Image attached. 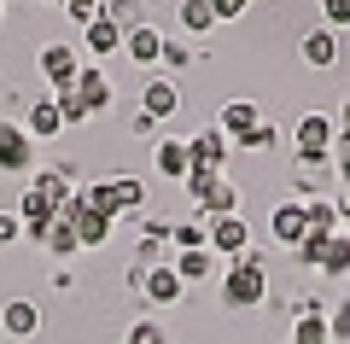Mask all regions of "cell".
<instances>
[{"instance_id": "obj_1", "label": "cell", "mask_w": 350, "mask_h": 344, "mask_svg": "<svg viewBox=\"0 0 350 344\" xmlns=\"http://www.w3.org/2000/svg\"><path fill=\"white\" fill-rule=\"evenodd\" d=\"M292 146H298V163H333L338 123L327 117V111H304L298 129H292Z\"/></svg>"}, {"instance_id": "obj_2", "label": "cell", "mask_w": 350, "mask_h": 344, "mask_svg": "<svg viewBox=\"0 0 350 344\" xmlns=\"http://www.w3.org/2000/svg\"><path fill=\"white\" fill-rule=\"evenodd\" d=\"M262 292H269V274H262V257H239V263H228V274H222V304H234V309H251V304H262Z\"/></svg>"}, {"instance_id": "obj_3", "label": "cell", "mask_w": 350, "mask_h": 344, "mask_svg": "<svg viewBox=\"0 0 350 344\" xmlns=\"http://www.w3.org/2000/svg\"><path fill=\"white\" fill-rule=\"evenodd\" d=\"M88 210H100V216H117V210H140V198H146V187L135 181V175H117V181H94L82 187Z\"/></svg>"}, {"instance_id": "obj_4", "label": "cell", "mask_w": 350, "mask_h": 344, "mask_svg": "<svg viewBox=\"0 0 350 344\" xmlns=\"http://www.w3.org/2000/svg\"><path fill=\"white\" fill-rule=\"evenodd\" d=\"M204 246L239 263V257L251 251V222L239 216V210H228V216H211V228H204Z\"/></svg>"}, {"instance_id": "obj_5", "label": "cell", "mask_w": 350, "mask_h": 344, "mask_svg": "<svg viewBox=\"0 0 350 344\" xmlns=\"http://www.w3.org/2000/svg\"><path fill=\"white\" fill-rule=\"evenodd\" d=\"M187 187H193V204H199V216H228V210H239L234 181H222V175H187Z\"/></svg>"}, {"instance_id": "obj_6", "label": "cell", "mask_w": 350, "mask_h": 344, "mask_svg": "<svg viewBox=\"0 0 350 344\" xmlns=\"http://www.w3.org/2000/svg\"><path fill=\"white\" fill-rule=\"evenodd\" d=\"M222 158H228V135H222V129H199V135L187 140L193 175H222Z\"/></svg>"}, {"instance_id": "obj_7", "label": "cell", "mask_w": 350, "mask_h": 344, "mask_svg": "<svg viewBox=\"0 0 350 344\" xmlns=\"http://www.w3.org/2000/svg\"><path fill=\"white\" fill-rule=\"evenodd\" d=\"M175 105H181V88L170 76H146V88H140V117L146 123H163V117H175Z\"/></svg>"}, {"instance_id": "obj_8", "label": "cell", "mask_w": 350, "mask_h": 344, "mask_svg": "<svg viewBox=\"0 0 350 344\" xmlns=\"http://www.w3.org/2000/svg\"><path fill=\"white\" fill-rule=\"evenodd\" d=\"M262 123H269V117L257 111V99H228V105H222V117H216V129H222L228 140H251Z\"/></svg>"}, {"instance_id": "obj_9", "label": "cell", "mask_w": 350, "mask_h": 344, "mask_svg": "<svg viewBox=\"0 0 350 344\" xmlns=\"http://www.w3.org/2000/svg\"><path fill=\"white\" fill-rule=\"evenodd\" d=\"M29 163H36V140H29L12 117H0V170L12 175V170H29Z\"/></svg>"}, {"instance_id": "obj_10", "label": "cell", "mask_w": 350, "mask_h": 344, "mask_svg": "<svg viewBox=\"0 0 350 344\" xmlns=\"http://www.w3.org/2000/svg\"><path fill=\"white\" fill-rule=\"evenodd\" d=\"M41 76H47L53 88H76V76H82V64H76V47H64V41H53V47H41Z\"/></svg>"}, {"instance_id": "obj_11", "label": "cell", "mask_w": 350, "mask_h": 344, "mask_svg": "<svg viewBox=\"0 0 350 344\" xmlns=\"http://www.w3.org/2000/svg\"><path fill=\"white\" fill-rule=\"evenodd\" d=\"M269 228H275L280 246H304V239H310V216H304V198H286V204H275Z\"/></svg>"}, {"instance_id": "obj_12", "label": "cell", "mask_w": 350, "mask_h": 344, "mask_svg": "<svg viewBox=\"0 0 350 344\" xmlns=\"http://www.w3.org/2000/svg\"><path fill=\"white\" fill-rule=\"evenodd\" d=\"M292 344H333V327H327V309L315 297H304L298 321H292Z\"/></svg>"}, {"instance_id": "obj_13", "label": "cell", "mask_w": 350, "mask_h": 344, "mask_svg": "<svg viewBox=\"0 0 350 344\" xmlns=\"http://www.w3.org/2000/svg\"><path fill=\"white\" fill-rule=\"evenodd\" d=\"M298 53H304V64H310V70H333L338 64V29H310V36L298 41Z\"/></svg>"}, {"instance_id": "obj_14", "label": "cell", "mask_w": 350, "mask_h": 344, "mask_svg": "<svg viewBox=\"0 0 350 344\" xmlns=\"http://www.w3.org/2000/svg\"><path fill=\"white\" fill-rule=\"evenodd\" d=\"M18 222H24V234H36V239H47V228L59 222V204H47V198L29 187L24 198H18Z\"/></svg>"}, {"instance_id": "obj_15", "label": "cell", "mask_w": 350, "mask_h": 344, "mask_svg": "<svg viewBox=\"0 0 350 344\" xmlns=\"http://www.w3.org/2000/svg\"><path fill=\"white\" fill-rule=\"evenodd\" d=\"M140 292H146L152 304H175V297H181V274H175V263H146Z\"/></svg>"}, {"instance_id": "obj_16", "label": "cell", "mask_w": 350, "mask_h": 344, "mask_svg": "<svg viewBox=\"0 0 350 344\" xmlns=\"http://www.w3.org/2000/svg\"><path fill=\"white\" fill-rule=\"evenodd\" d=\"M0 327L12 332V339H29V332L41 327V309L29 304V297H6V304H0Z\"/></svg>"}, {"instance_id": "obj_17", "label": "cell", "mask_w": 350, "mask_h": 344, "mask_svg": "<svg viewBox=\"0 0 350 344\" xmlns=\"http://www.w3.org/2000/svg\"><path fill=\"white\" fill-rule=\"evenodd\" d=\"M82 41H88L94 53H117V47H123V24L100 6V12H94V24H82Z\"/></svg>"}, {"instance_id": "obj_18", "label": "cell", "mask_w": 350, "mask_h": 344, "mask_svg": "<svg viewBox=\"0 0 350 344\" xmlns=\"http://www.w3.org/2000/svg\"><path fill=\"white\" fill-rule=\"evenodd\" d=\"M76 99H82V111H105L111 105V76L105 70H82L76 76Z\"/></svg>"}, {"instance_id": "obj_19", "label": "cell", "mask_w": 350, "mask_h": 344, "mask_svg": "<svg viewBox=\"0 0 350 344\" xmlns=\"http://www.w3.org/2000/svg\"><path fill=\"white\" fill-rule=\"evenodd\" d=\"M123 47H129V59H135V64H158V59H163V36H158L152 24L129 29V36H123Z\"/></svg>"}, {"instance_id": "obj_20", "label": "cell", "mask_w": 350, "mask_h": 344, "mask_svg": "<svg viewBox=\"0 0 350 344\" xmlns=\"http://www.w3.org/2000/svg\"><path fill=\"white\" fill-rule=\"evenodd\" d=\"M175 274H181V286L187 280H211L216 274V251L204 246V251H175Z\"/></svg>"}, {"instance_id": "obj_21", "label": "cell", "mask_w": 350, "mask_h": 344, "mask_svg": "<svg viewBox=\"0 0 350 344\" xmlns=\"http://www.w3.org/2000/svg\"><path fill=\"white\" fill-rule=\"evenodd\" d=\"M64 129V117H59V99H41L36 111H29V123H24V135L29 140H53Z\"/></svg>"}, {"instance_id": "obj_22", "label": "cell", "mask_w": 350, "mask_h": 344, "mask_svg": "<svg viewBox=\"0 0 350 344\" xmlns=\"http://www.w3.org/2000/svg\"><path fill=\"white\" fill-rule=\"evenodd\" d=\"M158 175H170V181H187V175H193L187 140H163V146H158Z\"/></svg>"}, {"instance_id": "obj_23", "label": "cell", "mask_w": 350, "mask_h": 344, "mask_svg": "<svg viewBox=\"0 0 350 344\" xmlns=\"http://www.w3.org/2000/svg\"><path fill=\"white\" fill-rule=\"evenodd\" d=\"M321 274H350V234L338 228L333 239H327V251H321V263H315Z\"/></svg>"}, {"instance_id": "obj_24", "label": "cell", "mask_w": 350, "mask_h": 344, "mask_svg": "<svg viewBox=\"0 0 350 344\" xmlns=\"http://www.w3.org/2000/svg\"><path fill=\"white\" fill-rule=\"evenodd\" d=\"M222 18L211 12V0H181V29L187 36H204V29H216Z\"/></svg>"}, {"instance_id": "obj_25", "label": "cell", "mask_w": 350, "mask_h": 344, "mask_svg": "<svg viewBox=\"0 0 350 344\" xmlns=\"http://www.w3.org/2000/svg\"><path fill=\"white\" fill-rule=\"evenodd\" d=\"M304 216H310V234H338V204L333 198H304Z\"/></svg>"}, {"instance_id": "obj_26", "label": "cell", "mask_w": 350, "mask_h": 344, "mask_svg": "<svg viewBox=\"0 0 350 344\" xmlns=\"http://www.w3.org/2000/svg\"><path fill=\"white\" fill-rule=\"evenodd\" d=\"M41 246H47L53 251V257H70V251H82V239H76V228H70V222H53V228H47V239H41Z\"/></svg>"}, {"instance_id": "obj_27", "label": "cell", "mask_w": 350, "mask_h": 344, "mask_svg": "<svg viewBox=\"0 0 350 344\" xmlns=\"http://www.w3.org/2000/svg\"><path fill=\"white\" fill-rule=\"evenodd\" d=\"M170 239H175L181 251H204V222H175Z\"/></svg>"}, {"instance_id": "obj_28", "label": "cell", "mask_w": 350, "mask_h": 344, "mask_svg": "<svg viewBox=\"0 0 350 344\" xmlns=\"http://www.w3.org/2000/svg\"><path fill=\"white\" fill-rule=\"evenodd\" d=\"M105 12H111L117 24H123V36H129V29H140V24H146V18H140V0H105Z\"/></svg>"}, {"instance_id": "obj_29", "label": "cell", "mask_w": 350, "mask_h": 344, "mask_svg": "<svg viewBox=\"0 0 350 344\" xmlns=\"http://www.w3.org/2000/svg\"><path fill=\"white\" fill-rule=\"evenodd\" d=\"M129 344H170V332H163L158 321H135V327H129Z\"/></svg>"}, {"instance_id": "obj_30", "label": "cell", "mask_w": 350, "mask_h": 344, "mask_svg": "<svg viewBox=\"0 0 350 344\" xmlns=\"http://www.w3.org/2000/svg\"><path fill=\"white\" fill-rule=\"evenodd\" d=\"M327 6V29H345L350 24V0H321Z\"/></svg>"}, {"instance_id": "obj_31", "label": "cell", "mask_w": 350, "mask_h": 344, "mask_svg": "<svg viewBox=\"0 0 350 344\" xmlns=\"http://www.w3.org/2000/svg\"><path fill=\"white\" fill-rule=\"evenodd\" d=\"M18 234H24V222H18V210H0V246H12Z\"/></svg>"}, {"instance_id": "obj_32", "label": "cell", "mask_w": 350, "mask_h": 344, "mask_svg": "<svg viewBox=\"0 0 350 344\" xmlns=\"http://www.w3.org/2000/svg\"><path fill=\"white\" fill-rule=\"evenodd\" d=\"M327 327H333V339H350V297L333 309V315H327Z\"/></svg>"}, {"instance_id": "obj_33", "label": "cell", "mask_w": 350, "mask_h": 344, "mask_svg": "<svg viewBox=\"0 0 350 344\" xmlns=\"http://www.w3.org/2000/svg\"><path fill=\"white\" fill-rule=\"evenodd\" d=\"M333 158H338V181L350 187V140H345V135H338V146H333Z\"/></svg>"}, {"instance_id": "obj_34", "label": "cell", "mask_w": 350, "mask_h": 344, "mask_svg": "<svg viewBox=\"0 0 350 344\" xmlns=\"http://www.w3.org/2000/svg\"><path fill=\"white\" fill-rule=\"evenodd\" d=\"M245 6H251V0H211V12H216V18H239Z\"/></svg>"}, {"instance_id": "obj_35", "label": "cell", "mask_w": 350, "mask_h": 344, "mask_svg": "<svg viewBox=\"0 0 350 344\" xmlns=\"http://www.w3.org/2000/svg\"><path fill=\"white\" fill-rule=\"evenodd\" d=\"M245 146H251V152H262V146H275V123H262V129H257V135H251V140H245Z\"/></svg>"}, {"instance_id": "obj_36", "label": "cell", "mask_w": 350, "mask_h": 344, "mask_svg": "<svg viewBox=\"0 0 350 344\" xmlns=\"http://www.w3.org/2000/svg\"><path fill=\"white\" fill-rule=\"evenodd\" d=\"M338 228H345V234H350V193L338 198Z\"/></svg>"}, {"instance_id": "obj_37", "label": "cell", "mask_w": 350, "mask_h": 344, "mask_svg": "<svg viewBox=\"0 0 350 344\" xmlns=\"http://www.w3.org/2000/svg\"><path fill=\"white\" fill-rule=\"evenodd\" d=\"M338 135L350 140V99H345V111H338Z\"/></svg>"}, {"instance_id": "obj_38", "label": "cell", "mask_w": 350, "mask_h": 344, "mask_svg": "<svg viewBox=\"0 0 350 344\" xmlns=\"http://www.w3.org/2000/svg\"><path fill=\"white\" fill-rule=\"evenodd\" d=\"M82 6H100V0H82Z\"/></svg>"}, {"instance_id": "obj_39", "label": "cell", "mask_w": 350, "mask_h": 344, "mask_svg": "<svg viewBox=\"0 0 350 344\" xmlns=\"http://www.w3.org/2000/svg\"><path fill=\"white\" fill-rule=\"evenodd\" d=\"M0 332H6V327H0Z\"/></svg>"}]
</instances>
